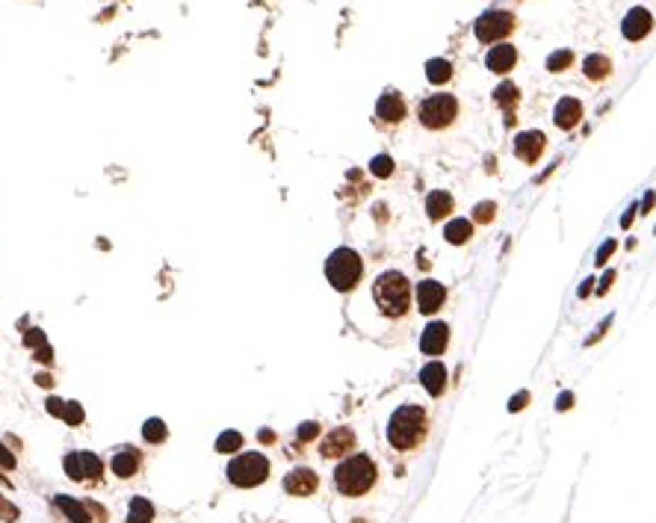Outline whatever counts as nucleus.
<instances>
[{
  "label": "nucleus",
  "mask_w": 656,
  "mask_h": 523,
  "mask_svg": "<svg viewBox=\"0 0 656 523\" xmlns=\"http://www.w3.org/2000/svg\"><path fill=\"white\" fill-rule=\"evenodd\" d=\"M592 284H594V278H585V281H582V287H580V299H585L588 293H592Z\"/></svg>",
  "instance_id": "a18cd8bd"
},
{
  "label": "nucleus",
  "mask_w": 656,
  "mask_h": 523,
  "mask_svg": "<svg viewBox=\"0 0 656 523\" xmlns=\"http://www.w3.org/2000/svg\"><path fill=\"white\" fill-rule=\"evenodd\" d=\"M517 27L514 15L506 12V9H491V12H482L476 24H473V33L482 45H494V42H502L509 36V33Z\"/></svg>",
  "instance_id": "0eeeda50"
},
{
  "label": "nucleus",
  "mask_w": 656,
  "mask_h": 523,
  "mask_svg": "<svg viewBox=\"0 0 656 523\" xmlns=\"http://www.w3.org/2000/svg\"><path fill=\"white\" fill-rule=\"evenodd\" d=\"M544 142H547V137H544L541 130H524V133H517V137H514V157L524 160V163H535L538 157H541Z\"/></svg>",
  "instance_id": "9b49d317"
},
{
  "label": "nucleus",
  "mask_w": 656,
  "mask_h": 523,
  "mask_svg": "<svg viewBox=\"0 0 656 523\" xmlns=\"http://www.w3.org/2000/svg\"><path fill=\"white\" fill-rule=\"evenodd\" d=\"M54 502H57V509L69 517L71 523H89L92 517H89V505L86 502H77L74 497H65V494H59V497H54Z\"/></svg>",
  "instance_id": "4be33fe9"
},
{
  "label": "nucleus",
  "mask_w": 656,
  "mask_h": 523,
  "mask_svg": "<svg viewBox=\"0 0 656 523\" xmlns=\"http://www.w3.org/2000/svg\"><path fill=\"white\" fill-rule=\"evenodd\" d=\"M653 201H656V192H648V195H645V201H642V210H645V213L653 207Z\"/></svg>",
  "instance_id": "49530a36"
},
{
  "label": "nucleus",
  "mask_w": 656,
  "mask_h": 523,
  "mask_svg": "<svg viewBox=\"0 0 656 523\" xmlns=\"http://www.w3.org/2000/svg\"><path fill=\"white\" fill-rule=\"evenodd\" d=\"M447 301V290H444V284H437L432 278L426 281H420L417 284V308L423 311V314H435V311H441V305Z\"/></svg>",
  "instance_id": "ddd939ff"
},
{
  "label": "nucleus",
  "mask_w": 656,
  "mask_h": 523,
  "mask_svg": "<svg viewBox=\"0 0 656 523\" xmlns=\"http://www.w3.org/2000/svg\"><path fill=\"white\" fill-rule=\"evenodd\" d=\"M638 213V205H630L627 207V213H624V219H621V228H630V222H633V216Z\"/></svg>",
  "instance_id": "79ce46f5"
},
{
  "label": "nucleus",
  "mask_w": 656,
  "mask_h": 523,
  "mask_svg": "<svg viewBox=\"0 0 656 523\" xmlns=\"http://www.w3.org/2000/svg\"><path fill=\"white\" fill-rule=\"evenodd\" d=\"M653 30V15L645 6H633L624 15V24H621V33H624L627 42H642L645 36H650Z\"/></svg>",
  "instance_id": "1a4fd4ad"
},
{
  "label": "nucleus",
  "mask_w": 656,
  "mask_h": 523,
  "mask_svg": "<svg viewBox=\"0 0 656 523\" xmlns=\"http://www.w3.org/2000/svg\"><path fill=\"white\" fill-rule=\"evenodd\" d=\"M36 384H39V387H50V384H54V376H50V373H39V376H36Z\"/></svg>",
  "instance_id": "c03bdc74"
},
{
  "label": "nucleus",
  "mask_w": 656,
  "mask_h": 523,
  "mask_svg": "<svg viewBox=\"0 0 656 523\" xmlns=\"http://www.w3.org/2000/svg\"><path fill=\"white\" fill-rule=\"evenodd\" d=\"M582 71H585L588 80H606L612 74V62H609V57H603V54H592V57H585Z\"/></svg>",
  "instance_id": "5701e85b"
},
{
  "label": "nucleus",
  "mask_w": 656,
  "mask_h": 523,
  "mask_svg": "<svg viewBox=\"0 0 656 523\" xmlns=\"http://www.w3.org/2000/svg\"><path fill=\"white\" fill-rule=\"evenodd\" d=\"M237 449H243V435L240 432L228 429V432H222L216 437V452H237Z\"/></svg>",
  "instance_id": "cd10ccee"
},
{
  "label": "nucleus",
  "mask_w": 656,
  "mask_h": 523,
  "mask_svg": "<svg viewBox=\"0 0 656 523\" xmlns=\"http://www.w3.org/2000/svg\"><path fill=\"white\" fill-rule=\"evenodd\" d=\"M139 467H142V452L139 449H133V447H125L113 455V473L119 476V479H130V476H137L139 473Z\"/></svg>",
  "instance_id": "f3484780"
},
{
  "label": "nucleus",
  "mask_w": 656,
  "mask_h": 523,
  "mask_svg": "<svg viewBox=\"0 0 656 523\" xmlns=\"http://www.w3.org/2000/svg\"><path fill=\"white\" fill-rule=\"evenodd\" d=\"M494 213H497V205H494V201H482V205L473 207V219H476V222H482V225L491 222Z\"/></svg>",
  "instance_id": "2f4dec72"
},
{
  "label": "nucleus",
  "mask_w": 656,
  "mask_h": 523,
  "mask_svg": "<svg viewBox=\"0 0 656 523\" xmlns=\"http://www.w3.org/2000/svg\"><path fill=\"white\" fill-rule=\"evenodd\" d=\"M369 168H373V175H376V178H388V175L393 172V160H391L388 154H379V157H373Z\"/></svg>",
  "instance_id": "c756f323"
},
{
  "label": "nucleus",
  "mask_w": 656,
  "mask_h": 523,
  "mask_svg": "<svg viewBox=\"0 0 656 523\" xmlns=\"http://www.w3.org/2000/svg\"><path fill=\"white\" fill-rule=\"evenodd\" d=\"M228 482L237 488H258L260 482L269 479V461L260 452H243L228 464Z\"/></svg>",
  "instance_id": "39448f33"
},
{
  "label": "nucleus",
  "mask_w": 656,
  "mask_h": 523,
  "mask_svg": "<svg viewBox=\"0 0 656 523\" xmlns=\"http://www.w3.org/2000/svg\"><path fill=\"white\" fill-rule=\"evenodd\" d=\"M45 408H47V414H54V417H62V414H65V399H57V396H50V399H47V405H45Z\"/></svg>",
  "instance_id": "c9c22d12"
},
{
  "label": "nucleus",
  "mask_w": 656,
  "mask_h": 523,
  "mask_svg": "<svg viewBox=\"0 0 656 523\" xmlns=\"http://www.w3.org/2000/svg\"><path fill=\"white\" fill-rule=\"evenodd\" d=\"M526 402H529V393H526V391H520L517 396H512L509 411H520V408H526Z\"/></svg>",
  "instance_id": "e433bc0d"
},
{
  "label": "nucleus",
  "mask_w": 656,
  "mask_h": 523,
  "mask_svg": "<svg viewBox=\"0 0 656 523\" xmlns=\"http://www.w3.org/2000/svg\"><path fill=\"white\" fill-rule=\"evenodd\" d=\"M452 205H456V201H452V195L447 190H432L426 198V213H429L432 222H437V219L452 213Z\"/></svg>",
  "instance_id": "412c9836"
},
{
  "label": "nucleus",
  "mask_w": 656,
  "mask_h": 523,
  "mask_svg": "<svg viewBox=\"0 0 656 523\" xmlns=\"http://www.w3.org/2000/svg\"><path fill=\"white\" fill-rule=\"evenodd\" d=\"M514 62H517V47L509 45V42L494 45L491 50H488V57H485L488 71H494V74H509L514 69Z\"/></svg>",
  "instance_id": "4468645a"
},
{
  "label": "nucleus",
  "mask_w": 656,
  "mask_h": 523,
  "mask_svg": "<svg viewBox=\"0 0 656 523\" xmlns=\"http://www.w3.org/2000/svg\"><path fill=\"white\" fill-rule=\"evenodd\" d=\"M426 77H429V83H447L449 77H452V62L449 59H429L426 62Z\"/></svg>",
  "instance_id": "a878e982"
},
{
  "label": "nucleus",
  "mask_w": 656,
  "mask_h": 523,
  "mask_svg": "<svg viewBox=\"0 0 656 523\" xmlns=\"http://www.w3.org/2000/svg\"><path fill=\"white\" fill-rule=\"evenodd\" d=\"M142 435H145L148 444H163L166 437H169V429H166V423H163L160 417H151V420H145Z\"/></svg>",
  "instance_id": "bb28decb"
},
{
  "label": "nucleus",
  "mask_w": 656,
  "mask_h": 523,
  "mask_svg": "<svg viewBox=\"0 0 656 523\" xmlns=\"http://www.w3.org/2000/svg\"><path fill=\"white\" fill-rule=\"evenodd\" d=\"M127 523H154V505H151L145 497H133L130 500V512H127Z\"/></svg>",
  "instance_id": "393cba45"
},
{
  "label": "nucleus",
  "mask_w": 656,
  "mask_h": 523,
  "mask_svg": "<svg viewBox=\"0 0 656 523\" xmlns=\"http://www.w3.org/2000/svg\"><path fill=\"white\" fill-rule=\"evenodd\" d=\"M494 100L502 107V113H506V125L512 127L514 125V107L520 100V89L514 86V83H500V86L494 89Z\"/></svg>",
  "instance_id": "aec40b11"
},
{
  "label": "nucleus",
  "mask_w": 656,
  "mask_h": 523,
  "mask_svg": "<svg viewBox=\"0 0 656 523\" xmlns=\"http://www.w3.org/2000/svg\"><path fill=\"white\" fill-rule=\"evenodd\" d=\"M570 62H574V54H570V50H556V54H550V57H547V71L559 74V71H565V69H568Z\"/></svg>",
  "instance_id": "c85d7f7f"
},
{
  "label": "nucleus",
  "mask_w": 656,
  "mask_h": 523,
  "mask_svg": "<svg viewBox=\"0 0 656 523\" xmlns=\"http://www.w3.org/2000/svg\"><path fill=\"white\" fill-rule=\"evenodd\" d=\"M580 119H582V104L577 98H562L556 104V110H553V122L562 130H574Z\"/></svg>",
  "instance_id": "a211bd4d"
},
{
  "label": "nucleus",
  "mask_w": 656,
  "mask_h": 523,
  "mask_svg": "<svg viewBox=\"0 0 656 523\" xmlns=\"http://www.w3.org/2000/svg\"><path fill=\"white\" fill-rule=\"evenodd\" d=\"M364 275V260L355 248H334L328 260H326V278L328 284L334 287V290H340V293H349L352 287H355Z\"/></svg>",
  "instance_id": "20e7f679"
},
{
  "label": "nucleus",
  "mask_w": 656,
  "mask_h": 523,
  "mask_svg": "<svg viewBox=\"0 0 656 523\" xmlns=\"http://www.w3.org/2000/svg\"><path fill=\"white\" fill-rule=\"evenodd\" d=\"M449 343V326L447 323H429L420 334V349L423 355H444V349Z\"/></svg>",
  "instance_id": "2eb2a0df"
},
{
  "label": "nucleus",
  "mask_w": 656,
  "mask_h": 523,
  "mask_svg": "<svg viewBox=\"0 0 656 523\" xmlns=\"http://www.w3.org/2000/svg\"><path fill=\"white\" fill-rule=\"evenodd\" d=\"M456 115H459V100H456V95H447V92L429 95L423 104L417 107L420 125L429 127V130H444V127H449L452 122H456Z\"/></svg>",
  "instance_id": "423d86ee"
},
{
  "label": "nucleus",
  "mask_w": 656,
  "mask_h": 523,
  "mask_svg": "<svg viewBox=\"0 0 656 523\" xmlns=\"http://www.w3.org/2000/svg\"><path fill=\"white\" fill-rule=\"evenodd\" d=\"M444 237L452 246H464L470 237H473V225H470L467 219H452V222L444 228Z\"/></svg>",
  "instance_id": "b1692460"
},
{
  "label": "nucleus",
  "mask_w": 656,
  "mask_h": 523,
  "mask_svg": "<svg viewBox=\"0 0 656 523\" xmlns=\"http://www.w3.org/2000/svg\"><path fill=\"white\" fill-rule=\"evenodd\" d=\"M316 435H319V423H311V420H308V423H301V426H299V444L313 441Z\"/></svg>",
  "instance_id": "473e14b6"
},
{
  "label": "nucleus",
  "mask_w": 656,
  "mask_h": 523,
  "mask_svg": "<svg viewBox=\"0 0 656 523\" xmlns=\"http://www.w3.org/2000/svg\"><path fill=\"white\" fill-rule=\"evenodd\" d=\"M258 437H260V444H272V441H275V432H266V429H263Z\"/></svg>",
  "instance_id": "de8ad7c7"
},
{
  "label": "nucleus",
  "mask_w": 656,
  "mask_h": 523,
  "mask_svg": "<svg viewBox=\"0 0 656 523\" xmlns=\"http://www.w3.org/2000/svg\"><path fill=\"white\" fill-rule=\"evenodd\" d=\"M570 405H574V393H562L559 402H556V408H559V411H568Z\"/></svg>",
  "instance_id": "a19ab883"
},
{
  "label": "nucleus",
  "mask_w": 656,
  "mask_h": 523,
  "mask_svg": "<svg viewBox=\"0 0 656 523\" xmlns=\"http://www.w3.org/2000/svg\"><path fill=\"white\" fill-rule=\"evenodd\" d=\"M83 417H86V414H83L80 402H65V414H62L65 423H69V426H80V423H83Z\"/></svg>",
  "instance_id": "7c9ffc66"
},
{
  "label": "nucleus",
  "mask_w": 656,
  "mask_h": 523,
  "mask_svg": "<svg viewBox=\"0 0 656 523\" xmlns=\"http://www.w3.org/2000/svg\"><path fill=\"white\" fill-rule=\"evenodd\" d=\"M429 432V417L420 405H402L391 414V423H388V441L393 449H417L423 444V437Z\"/></svg>",
  "instance_id": "f257e3e1"
},
{
  "label": "nucleus",
  "mask_w": 656,
  "mask_h": 523,
  "mask_svg": "<svg viewBox=\"0 0 656 523\" xmlns=\"http://www.w3.org/2000/svg\"><path fill=\"white\" fill-rule=\"evenodd\" d=\"M24 343L30 346V349H39V346H45L47 340H45V331H39V328H30L27 334H24Z\"/></svg>",
  "instance_id": "72a5a7b5"
},
{
  "label": "nucleus",
  "mask_w": 656,
  "mask_h": 523,
  "mask_svg": "<svg viewBox=\"0 0 656 523\" xmlns=\"http://www.w3.org/2000/svg\"><path fill=\"white\" fill-rule=\"evenodd\" d=\"M615 248H618V243H615V240H606V243L600 246V251H597V260H594V263H597V266H603V263H606V260L612 258V251H615Z\"/></svg>",
  "instance_id": "f704fd0d"
},
{
  "label": "nucleus",
  "mask_w": 656,
  "mask_h": 523,
  "mask_svg": "<svg viewBox=\"0 0 656 523\" xmlns=\"http://www.w3.org/2000/svg\"><path fill=\"white\" fill-rule=\"evenodd\" d=\"M349 449H355V432H352L349 426H338L334 432H328L323 447H319L323 459H340V455H346Z\"/></svg>",
  "instance_id": "f8f14e48"
},
{
  "label": "nucleus",
  "mask_w": 656,
  "mask_h": 523,
  "mask_svg": "<svg viewBox=\"0 0 656 523\" xmlns=\"http://www.w3.org/2000/svg\"><path fill=\"white\" fill-rule=\"evenodd\" d=\"M319 488V479L311 467H296L290 470L287 476H284V491L290 497H311L313 491Z\"/></svg>",
  "instance_id": "9d476101"
},
{
  "label": "nucleus",
  "mask_w": 656,
  "mask_h": 523,
  "mask_svg": "<svg viewBox=\"0 0 656 523\" xmlns=\"http://www.w3.org/2000/svg\"><path fill=\"white\" fill-rule=\"evenodd\" d=\"M33 358L42 361V364H50V361H54V349H50V346L45 343V346H39V349H36V355H33Z\"/></svg>",
  "instance_id": "4c0bfd02"
},
{
  "label": "nucleus",
  "mask_w": 656,
  "mask_h": 523,
  "mask_svg": "<svg viewBox=\"0 0 656 523\" xmlns=\"http://www.w3.org/2000/svg\"><path fill=\"white\" fill-rule=\"evenodd\" d=\"M612 281H615V272H612V269H609V272L603 275V284H600V290H597V293H606L609 287H612Z\"/></svg>",
  "instance_id": "37998d69"
},
{
  "label": "nucleus",
  "mask_w": 656,
  "mask_h": 523,
  "mask_svg": "<svg viewBox=\"0 0 656 523\" xmlns=\"http://www.w3.org/2000/svg\"><path fill=\"white\" fill-rule=\"evenodd\" d=\"M609 326H612V316H609V319H603V323L597 326V331H594L592 337H588V343H597V340H600V337H603V334H606V328H609Z\"/></svg>",
  "instance_id": "ea45409f"
},
{
  "label": "nucleus",
  "mask_w": 656,
  "mask_h": 523,
  "mask_svg": "<svg viewBox=\"0 0 656 523\" xmlns=\"http://www.w3.org/2000/svg\"><path fill=\"white\" fill-rule=\"evenodd\" d=\"M376 115H379L381 122H388V125H399L402 119H405V100H402V95L393 92V89H388L379 98Z\"/></svg>",
  "instance_id": "dca6fc26"
},
{
  "label": "nucleus",
  "mask_w": 656,
  "mask_h": 523,
  "mask_svg": "<svg viewBox=\"0 0 656 523\" xmlns=\"http://www.w3.org/2000/svg\"><path fill=\"white\" fill-rule=\"evenodd\" d=\"M373 299L376 305L384 316H405L408 305H411V284L408 278L396 272V269H388V272H381L373 284Z\"/></svg>",
  "instance_id": "7ed1b4c3"
},
{
  "label": "nucleus",
  "mask_w": 656,
  "mask_h": 523,
  "mask_svg": "<svg viewBox=\"0 0 656 523\" xmlns=\"http://www.w3.org/2000/svg\"><path fill=\"white\" fill-rule=\"evenodd\" d=\"M376 476H379L376 461L364 452H355V455H349L346 461L338 464V470H334V485H338V491L343 497H361L376 485Z\"/></svg>",
  "instance_id": "f03ea898"
},
{
  "label": "nucleus",
  "mask_w": 656,
  "mask_h": 523,
  "mask_svg": "<svg viewBox=\"0 0 656 523\" xmlns=\"http://www.w3.org/2000/svg\"><path fill=\"white\" fill-rule=\"evenodd\" d=\"M62 467L74 482H98L104 476V461L95 452H69L62 459Z\"/></svg>",
  "instance_id": "6e6552de"
},
{
  "label": "nucleus",
  "mask_w": 656,
  "mask_h": 523,
  "mask_svg": "<svg viewBox=\"0 0 656 523\" xmlns=\"http://www.w3.org/2000/svg\"><path fill=\"white\" fill-rule=\"evenodd\" d=\"M0 467H6V470H12V467H15V455H12L4 444H0Z\"/></svg>",
  "instance_id": "58836bf2"
},
{
  "label": "nucleus",
  "mask_w": 656,
  "mask_h": 523,
  "mask_svg": "<svg viewBox=\"0 0 656 523\" xmlns=\"http://www.w3.org/2000/svg\"><path fill=\"white\" fill-rule=\"evenodd\" d=\"M420 384H423L432 396H441L444 387H447V367L441 361H429L420 369Z\"/></svg>",
  "instance_id": "6ab92c4d"
}]
</instances>
